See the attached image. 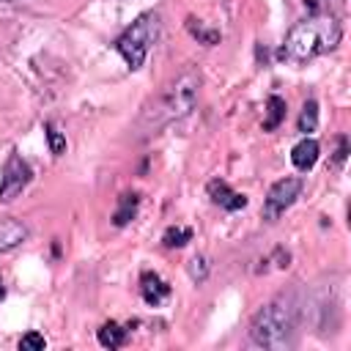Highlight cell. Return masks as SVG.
Wrapping results in <instances>:
<instances>
[{"label":"cell","instance_id":"ffe728a7","mask_svg":"<svg viewBox=\"0 0 351 351\" xmlns=\"http://www.w3.org/2000/svg\"><path fill=\"white\" fill-rule=\"evenodd\" d=\"M346 156H348V137L340 134V137H337V151H335V165H343Z\"/></svg>","mask_w":351,"mask_h":351},{"label":"cell","instance_id":"3957f363","mask_svg":"<svg viewBox=\"0 0 351 351\" xmlns=\"http://www.w3.org/2000/svg\"><path fill=\"white\" fill-rule=\"evenodd\" d=\"M340 36H343V30H340V22L335 16L304 19V22H299L288 30L285 44H282V58H288L293 63L313 60V58L326 55L329 49H335Z\"/></svg>","mask_w":351,"mask_h":351},{"label":"cell","instance_id":"6da1fadb","mask_svg":"<svg viewBox=\"0 0 351 351\" xmlns=\"http://www.w3.org/2000/svg\"><path fill=\"white\" fill-rule=\"evenodd\" d=\"M302 302L293 291L274 296L250 324V343L258 348H291L299 332Z\"/></svg>","mask_w":351,"mask_h":351},{"label":"cell","instance_id":"ac0fdd59","mask_svg":"<svg viewBox=\"0 0 351 351\" xmlns=\"http://www.w3.org/2000/svg\"><path fill=\"white\" fill-rule=\"evenodd\" d=\"M44 134H47V143H49V151L55 156H60L66 151V134L55 126V123H44Z\"/></svg>","mask_w":351,"mask_h":351},{"label":"cell","instance_id":"ba28073f","mask_svg":"<svg viewBox=\"0 0 351 351\" xmlns=\"http://www.w3.org/2000/svg\"><path fill=\"white\" fill-rule=\"evenodd\" d=\"M208 197H211L219 208H225V211H239V208L247 206V197H244L241 192L230 189L228 181H222V178L208 181Z\"/></svg>","mask_w":351,"mask_h":351},{"label":"cell","instance_id":"e0dca14e","mask_svg":"<svg viewBox=\"0 0 351 351\" xmlns=\"http://www.w3.org/2000/svg\"><path fill=\"white\" fill-rule=\"evenodd\" d=\"M186 271H189L192 282H195V285H200V282H206V277H208V271H211V263H208V258H206V255H195V258L189 261Z\"/></svg>","mask_w":351,"mask_h":351},{"label":"cell","instance_id":"9c48e42d","mask_svg":"<svg viewBox=\"0 0 351 351\" xmlns=\"http://www.w3.org/2000/svg\"><path fill=\"white\" fill-rule=\"evenodd\" d=\"M318 156H321V145H318V140H313V137H307V134L291 148V162H293V167L302 170V173H307V170L318 162Z\"/></svg>","mask_w":351,"mask_h":351},{"label":"cell","instance_id":"44dd1931","mask_svg":"<svg viewBox=\"0 0 351 351\" xmlns=\"http://www.w3.org/2000/svg\"><path fill=\"white\" fill-rule=\"evenodd\" d=\"M5 296V288H3V277H0V299Z\"/></svg>","mask_w":351,"mask_h":351},{"label":"cell","instance_id":"d6986e66","mask_svg":"<svg viewBox=\"0 0 351 351\" xmlns=\"http://www.w3.org/2000/svg\"><path fill=\"white\" fill-rule=\"evenodd\" d=\"M19 348H22V351H44V348H47V340H44L38 332H27V335L19 340Z\"/></svg>","mask_w":351,"mask_h":351},{"label":"cell","instance_id":"9a60e30c","mask_svg":"<svg viewBox=\"0 0 351 351\" xmlns=\"http://www.w3.org/2000/svg\"><path fill=\"white\" fill-rule=\"evenodd\" d=\"M315 126H318V101L307 99L302 107V115H299V132L310 134V132H315Z\"/></svg>","mask_w":351,"mask_h":351},{"label":"cell","instance_id":"5b68a950","mask_svg":"<svg viewBox=\"0 0 351 351\" xmlns=\"http://www.w3.org/2000/svg\"><path fill=\"white\" fill-rule=\"evenodd\" d=\"M302 186H304V181L299 176H285L277 184H271V189L263 197V219L274 222L277 217H282L296 203V197L302 195Z\"/></svg>","mask_w":351,"mask_h":351},{"label":"cell","instance_id":"4fadbf2b","mask_svg":"<svg viewBox=\"0 0 351 351\" xmlns=\"http://www.w3.org/2000/svg\"><path fill=\"white\" fill-rule=\"evenodd\" d=\"M285 99H280V96H269L266 99V118H263V129L266 132H271V129H277L280 123H282V118H285Z\"/></svg>","mask_w":351,"mask_h":351},{"label":"cell","instance_id":"8fae6325","mask_svg":"<svg viewBox=\"0 0 351 351\" xmlns=\"http://www.w3.org/2000/svg\"><path fill=\"white\" fill-rule=\"evenodd\" d=\"M137 208H140V195H137V192L121 195V197H118V208H115V214H112V225H115V228L129 225V222L137 217Z\"/></svg>","mask_w":351,"mask_h":351},{"label":"cell","instance_id":"7a4b0ae2","mask_svg":"<svg viewBox=\"0 0 351 351\" xmlns=\"http://www.w3.org/2000/svg\"><path fill=\"white\" fill-rule=\"evenodd\" d=\"M200 82H203V77H200L197 69L181 71V74L151 101V107H148L145 115H143V126H145L148 132H156V129H162V126H167V123H173V121H181L184 115H189V112L195 110V104H197Z\"/></svg>","mask_w":351,"mask_h":351},{"label":"cell","instance_id":"52a82bcc","mask_svg":"<svg viewBox=\"0 0 351 351\" xmlns=\"http://www.w3.org/2000/svg\"><path fill=\"white\" fill-rule=\"evenodd\" d=\"M140 296L145 304L159 307L162 302L170 299V285L156 274V271H143L140 274Z\"/></svg>","mask_w":351,"mask_h":351},{"label":"cell","instance_id":"277c9868","mask_svg":"<svg viewBox=\"0 0 351 351\" xmlns=\"http://www.w3.org/2000/svg\"><path fill=\"white\" fill-rule=\"evenodd\" d=\"M156 38H159V14L145 11L115 38V49L126 60L129 69H140Z\"/></svg>","mask_w":351,"mask_h":351},{"label":"cell","instance_id":"5bb4252c","mask_svg":"<svg viewBox=\"0 0 351 351\" xmlns=\"http://www.w3.org/2000/svg\"><path fill=\"white\" fill-rule=\"evenodd\" d=\"M186 30L200 41V44H206V47H214V44H219V30H214V27H206L200 19H195V16H189L186 19Z\"/></svg>","mask_w":351,"mask_h":351},{"label":"cell","instance_id":"30bf717a","mask_svg":"<svg viewBox=\"0 0 351 351\" xmlns=\"http://www.w3.org/2000/svg\"><path fill=\"white\" fill-rule=\"evenodd\" d=\"M27 239V228L19 219H0V252L19 247Z\"/></svg>","mask_w":351,"mask_h":351},{"label":"cell","instance_id":"8992f818","mask_svg":"<svg viewBox=\"0 0 351 351\" xmlns=\"http://www.w3.org/2000/svg\"><path fill=\"white\" fill-rule=\"evenodd\" d=\"M30 178H33L30 165L14 151V154L8 156V162H5V167H3V176H0V203L14 200V197L30 184Z\"/></svg>","mask_w":351,"mask_h":351},{"label":"cell","instance_id":"7c38bea8","mask_svg":"<svg viewBox=\"0 0 351 351\" xmlns=\"http://www.w3.org/2000/svg\"><path fill=\"white\" fill-rule=\"evenodd\" d=\"M96 337H99V343L104 348H121L126 343V337H129V326H121L118 321H107V324H101Z\"/></svg>","mask_w":351,"mask_h":351},{"label":"cell","instance_id":"2e32d148","mask_svg":"<svg viewBox=\"0 0 351 351\" xmlns=\"http://www.w3.org/2000/svg\"><path fill=\"white\" fill-rule=\"evenodd\" d=\"M186 241H192V228H181V225H173V228H167L165 230V236H162V244L165 247H184Z\"/></svg>","mask_w":351,"mask_h":351}]
</instances>
